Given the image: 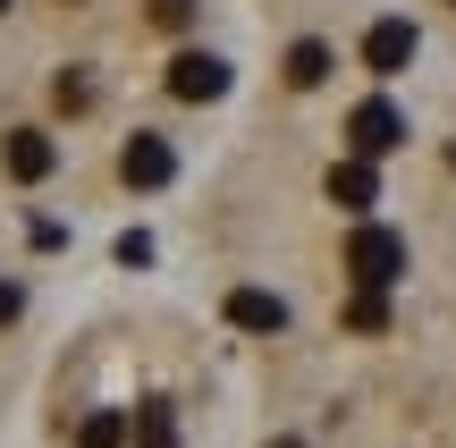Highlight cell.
<instances>
[{
	"instance_id": "obj_1",
	"label": "cell",
	"mask_w": 456,
	"mask_h": 448,
	"mask_svg": "<svg viewBox=\"0 0 456 448\" xmlns=\"http://www.w3.org/2000/svg\"><path fill=\"white\" fill-rule=\"evenodd\" d=\"M346 271H355V288H389V280H406V237L397 229H380V220H363L355 237H346Z\"/></svg>"
},
{
	"instance_id": "obj_2",
	"label": "cell",
	"mask_w": 456,
	"mask_h": 448,
	"mask_svg": "<svg viewBox=\"0 0 456 448\" xmlns=\"http://www.w3.org/2000/svg\"><path fill=\"white\" fill-rule=\"evenodd\" d=\"M346 144H355V161L397 152L406 144V110H397V102H355V110H346Z\"/></svg>"
},
{
	"instance_id": "obj_3",
	"label": "cell",
	"mask_w": 456,
	"mask_h": 448,
	"mask_svg": "<svg viewBox=\"0 0 456 448\" xmlns=\"http://www.w3.org/2000/svg\"><path fill=\"white\" fill-rule=\"evenodd\" d=\"M169 94H178V102H220L228 94V60H212V51H178V60H169Z\"/></svg>"
},
{
	"instance_id": "obj_4",
	"label": "cell",
	"mask_w": 456,
	"mask_h": 448,
	"mask_svg": "<svg viewBox=\"0 0 456 448\" xmlns=\"http://www.w3.org/2000/svg\"><path fill=\"white\" fill-rule=\"evenodd\" d=\"M406 60H414V26L406 17H380V26L363 34V68H372V77H406Z\"/></svg>"
},
{
	"instance_id": "obj_5",
	"label": "cell",
	"mask_w": 456,
	"mask_h": 448,
	"mask_svg": "<svg viewBox=\"0 0 456 448\" xmlns=\"http://www.w3.org/2000/svg\"><path fill=\"white\" fill-rule=\"evenodd\" d=\"M169 169H178V152H169L161 135H127V144H118V178L127 186H169Z\"/></svg>"
},
{
	"instance_id": "obj_6",
	"label": "cell",
	"mask_w": 456,
	"mask_h": 448,
	"mask_svg": "<svg viewBox=\"0 0 456 448\" xmlns=\"http://www.w3.org/2000/svg\"><path fill=\"white\" fill-rule=\"evenodd\" d=\"M51 161H60V144H51L43 127H17V135H9V178H17V186L51 178Z\"/></svg>"
},
{
	"instance_id": "obj_7",
	"label": "cell",
	"mask_w": 456,
	"mask_h": 448,
	"mask_svg": "<svg viewBox=\"0 0 456 448\" xmlns=\"http://www.w3.org/2000/svg\"><path fill=\"white\" fill-rule=\"evenodd\" d=\"M228 322H237V330H288V305H279L271 288H237V297H228Z\"/></svg>"
},
{
	"instance_id": "obj_8",
	"label": "cell",
	"mask_w": 456,
	"mask_h": 448,
	"mask_svg": "<svg viewBox=\"0 0 456 448\" xmlns=\"http://www.w3.org/2000/svg\"><path fill=\"white\" fill-rule=\"evenodd\" d=\"M372 195H380L372 161H338V169H330V203H346V212H363Z\"/></svg>"
},
{
	"instance_id": "obj_9",
	"label": "cell",
	"mask_w": 456,
	"mask_h": 448,
	"mask_svg": "<svg viewBox=\"0 0 456 448\" xmlns=\"http://www.w3.org/2000/svg\"><path fill=\"white\" fill-rule=\"evenodd\" d=\"M135 448H178V423H169V398L135 406Z\"/></svg>"
},
{
	"instance_id": "obj_10",
	"label": "cell",
	"mask_w": 456,
	"mask_h": 448,
	"mask_svg": "<svg viewBox=\"0 0 456 448\" xmlns=\"http://www.w3.org/2000/svg\"><path fill=\"white\" fill-rule=\"evenodd\" d=\"M127 432H135V423L118 415V406H102V415L77 423V448H127Z\"/></svg>"
},
{
	"instance_id": "obj_11",
	"label": "cell",
	"mask_w": 456,
	"mask_h": 448,
	"mask_svg": "<svg viewBox=\"0 0 456 448\" xmlns=\"http://www.w3.org/2000/svg\"><path fill=\"white\" fill-rule=\"evenodd\" d=\"M322 77H330V43H296L288 51V85H305V94H313Z\"/></svg>"
},
{
	"instance_id": "obj_12",
	"label": "cell",
	"mask_w": 456,
	"mask_h": 448,
	"mask_svg": "<svg viewBox=\"0 0 456 448\" xmlns=\"http://www.w3.org/2000/svg\"><path fill=\"white\" fill-rule=\"evenodd\" d=\"M380 322H389V305H380L372 288H355V297H346V330H380Z\"/></svg>"
},
{
	"instance_id": "obj_13",
	"label": "cell",
	"mask_w": 456,
	"mask_h": 448,
	"mask_svg": "<svg viewBox=\"0 0 456 448\" xmlns=\"http://www.w3.org/2000/svg\"><path fill=\"white\" fill-rule=\"evenodd\" d=\"M51 102H60V110H85V102H94V85H85V77H77V68H68V77H60V85H51Z\"/></svg>"
},
{
	"instance_id": "obj_14",
	"label": "cell",
	"mask_w": 456,
	"mask_h": 448,
	"mask_svg": "<svg viewBox=\"0 0 456 448\" xmlns=\"http://www.w3.org/2000/svg\"><path fill=\"white\" fill-rule=\"evenodd\" d=\"M186 17H195V0H152V26H161V34H178Z\"/></svg>"
},
{
	"instance_id": "obj_15",
	"label": "cell",
	"mask_w": 456,
	"mask_h": 448,
	"mask_svg": "<svg viewBox=\"0 0 456 448\" xmlns=\"http://www.w3.org/2000/svg\"><path fill=\"white\" fill-rule=\"evenodd\" d=\"M0 322H17V288L9 280H0Z\"/></svg>"
},
{
	"instance_id": "obj_16",
	"label": "cell",
	"mask_w": 456,
	"mask_h": 448,
	"mask_svg": "<svg viewBox=\"0 0 456 448\" xmlns=\"http://www.w3.org/2000/svg\"><path fill=\"white\" fill-rule=\"evenodd\" d=\"M271 448H296V440H271Z\"/></svg>"
},
{
	"instance_id": "obj_17",
	"label": "cell",
	"mask_w": 456,
	"mask_h": 448,
	"mask_svg": "<svg viewBox=\"0 0 456 448\" xmlns=\"http://www.w3.org/2000/svg\"><path fill=\"white\" fill-rule=\"evenodd\" d=\"M0 9H9V0H0Z\"/></svg>"
},
{
	"instance_id": "obj_18",
	"label": "cell",
	"mask_w": 456,
	"mask_h": 448,
	"mask_svg": "<svg viewBox=\"0 0 456 448\" xmlns=\"http://www.w3.org/2000/svg\"><path fill=\"white\" fill-rule=\"evenodd\" d=\"M448 161H456V152H448Z\"/></svg>"
}]
</instances>
